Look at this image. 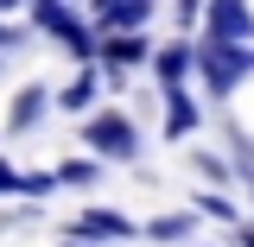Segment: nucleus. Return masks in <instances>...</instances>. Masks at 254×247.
<instances>
[{
	"instance_id": "0eeeda50",
	"label": "nucleus",
	"mask_w": 254,
	"mask_h": 247,
	"mask_svg": "<svg viewBox=\"0 0 254 247\" xmlns=\"http://www.w3.org/2000/svg\"><path fill=\"white\" fill-rule=\"evenodd\" d=\"M185 63H190V51H185V45H172V51H159V76H178Z\"/></svg>"
},
{
	"instance_id": "39448f33",
	"label": "nucleus",
	"mask_w": 254,
	"mask_h": 247,
	"mask_svg": "<svg viewBox=\"0 0 254 247\" xmlns=\"http://www.w3.org/2000/svg\"><path fill=\"white\" fill-rule=\"evenodd\" d=\"M146 13H153V0H108L102 6V19H115V26H140Z\"/></svg>"
},
{
	"instance_id": "423d86ee",
	"label": "nucleus",
	"mask_w": 254,
	"mask_h": 247,
	"mask_svg": "<svg viewBox=\"0 0 254 247\" xmlns=\"http://www.w3.org/2000/svg\"><path fill=\"white\" fill-rule=\"evenodd\" d=\"M83 235H127V222H121V216H102V209H89V216H83Z\"/></svg>"
},
{
	"instance_id": "ddd939ff",
	"label": "nucleus",
	"mask_w": 254,
	"mask_h": 247,
	"mask_svg": "<svg viewBox=\"0 0 254 247\" xmlns=\"http://www.w3.org/2000/svg\"><path fill=\"white\" fill-rule=\"evenodd\" d=\"M242 247H254V228H248V235H242Z\"/></svg>"
},
{
	"instance_id": "f257e3e1",
	"label": "nucleus",
	"mask_w": 254,
	"mask_h": 247,
	"mask_svg": "<svg viewBox=\"0 0 254 247\" xmlns=\"http://www.w3.org/2000/svg\"><path fill=\"white\" fill-rule=\"evenodd\" d=\"M242 70H248V51H235V45H210V51H203V76H210V89L242 83Z\"/></svg>"
},
{
	"instance_id": "f03ea898",
	"label": "nucleus",
	"mask_w": 254,
	"mask_h": 247,
	"mask_svg": "<svg viewBox=\"0 0 254 247\" xmlns=\"http://www.w3.org/2000/svg\"><path fill=\"white\" fill-rule=\"evenodd\" d=\"M210 32H216L222 45L248 38V6H242V0H210Z\"/></svg>"
},
{
	"instance_id": "7ed1b4c3",
	"label": "nucleus",
	"mask_w": 254,
	"mask_h": 247,
	"mask_svg": "<svg viewBox=\"0 0 254 247\" xmlns=\"http://www.w3.org/2000/svg\"><path fill=\"white\" fill-rule=\"evenodd\" d=\"M89 146H102V152H133V127L121 114H102V121H89Z\"/></svg>"
},
{
	"instance_id": "9d476101",
	"label": "nucleus",
	"mask_w": 254,
	"mask_h": 247,
	"mask_svg": "<svg viewBox=\"0 0 254 247\" xmlns=\"http://www.w3.org/2000/svg\"><path fill=\"white\" fill-rule=\"evenodd\" d=\"M185 228H190V216H165V222H153V235H165V241H178Z\"/></svg>"
},
{
	"instance_id": "4468645a",
	"label": "nucleus",
	"mask_w": 254,
	"mask_h": 247,
	"mask_svg": "<svg viewBox=\"0 0 254 247\" xmlns=\"http://www.w3.org/2000/svg\"><path fill=\"white\" fill-rule=\"evenodd\" d=\"M0 45H6V32H0Z\"/></svg>"
},
{
	"instance_id": "20e7f679",
	"label": "nucleus",
	"mask_w": 254,
	"mask_h": 247,
	"mask_svg": "<svg viewBox=\"0 0 254 247\" xmlns=\"http://www.w3.org/2000/svg\"><path fill=\"white\" fill-rule=\"evenodd\" d=\"M38 26H45V32H58V38H64V45H70V51H89V38L76 32V19L64 13L58 0H38Z\"/></svg>"
},
{
	"instance_id": "2eb2a0df",
	"label": "nucleus",
	"mask_w": 254,
	"mask_h": 247,
	"mask_svg": "<svg viewBox=\"0 0 254 247\" xmlns=\"http://www.w3.org/2000/svg\"><path fill=\"white\" fill-rule=\"evenodd\" d=\"M0 6H13V0H0Z\"/></svg>"
},
{
	"instance_id": "1a4fd4ad",
	"label": "nucleus",
	"mask_w": 254,
	"mask_h": 247,
	"mask_svg": "<svg viewBox=\"0 0 254 247\" xmlns=\"http://www.w3.org/2000/svg\"><path fill=\"white\" fill-rule=\"evenodd\" d=\"M190 121H197L190 101H185V95H172V133H190Z\"/></svg>"
},
{
	"instance_id": "9b49d317",
	"label": "nucleus",
	"mask_w": 254,
	"mask_h": 247,
	"mask_svg": "<svg viewBox=\"0 0 254 247\" xmlns=\"http://www.w3.org/2000/svg\"><path fill=\"white\" fill-rule=\"evenodd\" d=\"M108 57H121V63H133V57H140V45H133V38H115V45H108Z\"/></svg>"
},
{
	"instance_id": "6e6552de",
	"label": "nucleus",
	"mask_w": 254,
	"mask_h": 247,
	"mask_svg": "<svg viewBox=\"0 0 254 247\" xmlns=\"http://www.w3.org/2000/svg\"><path fill=\"white\" fill-rule=\"evenodd\" d=\"M38 101H45L38 89H26V95H19V114H13V127H32V121H38Z\"/></svg>"
},
{
	"instance_id": "f8f14e48",
	"label": "nucleus",
	"mask_w": 254,
	"mask_h": 247,
	"mask_svg": "<svg viewBox=\"0 0 254 247\" xmlns=\"http://www.w3.org/2000/svg\"><path fill=\"white\" fill-rule=\"evenodd\" d=\"M19 184V178H13V165H0V190H13Z\"/></svg>"
}]
</instances>
